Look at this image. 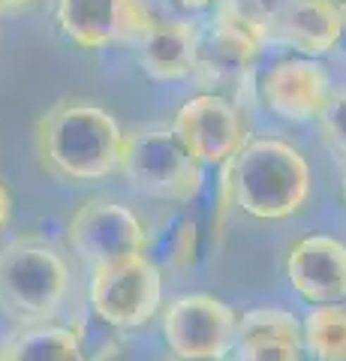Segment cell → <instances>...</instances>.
I'll list each match as a JSON object with an SVG mask.
<instances>
[{"label":"cell","instance_id":"6da1fadb","mask_svg":"<svg viewBox=\"0 0 346 361\" xmlns=\"http://www.w3.org/2000/svg\"><path fill=\"white\" fill-rule=\"evenodd\" d=\"M130 133L106 106L70 97L37 121L39 166L63 184H94L121 172Z\"/></svg>","mask_w":346,"mask_h":361},{"label":"cell","instance_id":"3957f363","mask_svg":"<svg viewBox=\"0 0 346 361\" xmlns=\"http://www.w3.org/2000/svg\"><path fill=\"white\" fill-rule=\"evenodd\" d=\"M70 289V268L51 244L18 238L0 250V313L18 325L58 316Z\"/></svg>","mask_w":346,"mask_h":361},{"label":"cell","instance_id":"44dd1931","mask_svg":"<svg viewBox=\"0 0 346 361\" xmlns=\"http://www.w3.org/2000/svg\"><path fill=\"white\" fill-rule=\"evenodd\" d=\"M25 6H30V0H0V16L9 13H21Z\"/></svg>","mask_w":346,"mask_h":361},{"label":"cell","instance_id":"2e32d148","mask_svg":"<svg viewBox=\"0 0 346 361\" xmlns=\"http://www.w3.org/2000/svg\"><path fill=\"white\" fill-rule=\"evenodd\" d=\"M6 346L9 361H85V349L79 334L66 325H27L13 334Z\"/></svg>","mask_w":346,"mask_h":361},{"label":"cell","instance_id":"603a6c76","mask_svg":"<svg viewBox=\"0 0 346 361\" xmlns=\"http://www.w3.org/2000/svg\"><path fill=\"white\" fill-rule=\"evenodd\" d=\"M0 361H9L6 358V346H0Z\"/></svg>","mask_w":346,"mask_h":361},{"label":"cell","instance_id":"9c48e42d","mask_svg":"<svg viewBox=\"0 0 346 361\" xmlns=\"http://www.w3.org/2000/svg\"><path fill=\"white\" fill-rule=\"evenodd\" d=\"M70 247L87 268L139 256L148 247L142 220L115 199H87L70 217Z\"/></svg>","mask_w":346,"mask_h":361},{"label":"cell","instance_id":"4fadbf2b","mask_svg":"<svg viewBox=\"0 0 346 361\" xmlns=\"http://www.w3.org/2000/svg\"><path fill=\"white\" fill-rule=\"evenodd\" d=\"M202 30L184 18H157L139 42V66L154 82L172 85L196 75Z\"/></svg>","mask_w":346,"mask_h":361},{"label":"cell","instance_id":"7402d4cb","mask_svg":"<svg viewBox=\"0 0 346 361\" xmlns=\"http://www.w3.org/2000/svg\"><path fill=\"white\" fill-rule=\"evenodd\" d=\"M322 4H328L331 9H338V13L346 16V0H322Z\"/></svg>","mask_w":346,"mask_h":361},{"label":"cell","instance_id":"e0dca14e","mask_svg":"<svg viewBox=\"0 0 346 361\" xmlns=\"http://www.w3.org/2000/svg\"><path fill=\"white\" fill-rule=\"evenodd\" d=\"M301 322L310 361H346V301L310 304Z\"/></svg>","mask_w":346,"mask_h":361},{"label":"cell","instance_id":"9a60e30c","mask_svg":"<svg viewBox=\"0 0 346 361\" xmlns=\"http://www.w3.org/2000/svg\"><path fill=\"white\" fill-rule=\"evenodd\" d=\"M343 13L322 0H280L271 21V39L298 49V54H326L343 37Z\"/></svg>","mask_w":346,"mask_h":361},{"label":"cell","instance_id":"d6986e66","mask_svg":"<svg viewBox=\"0 0 346 361\" xmlns=\"http://www.w3.org/2000/svg\"><path fill=\"white\" fill-rule=\"evenodd\" d=\"M9 217H13V196H9L4 180H0V232L9 226Z\"/></svg>","mask_w":346,"mask_h":361},{"label":"cell","instance_id":"30bf717a","mask_svg":"<svg viewBox=\"0 0 346 361\" xmlns=\"http://www.w3.org/2000/svg\"><path fill=\"white\" fill-rule=\"evenodd\" d=\"M259 97L271 115L283 121H316L331 106V75L310 54L274 61L259 78Z\"/></svg>","mask_w":346,"mask_h":361},{"label":"cell","instance_id":"7c38bea8","mask_svg":"<svg viewBox=\"0 0 346 361\" xmlns=\"http://www.w3.org/2000/svg\"><path fill=\"white\" fill-rule=\"evenodd\" d=\"M286 277L310 304L346 301V244L334 235H307L286 256Z\"/></svg>","mask_w":346,"mask_h":361},{"label":"cell","instance_id":"8992f818","mask_svg":"<svg viewBox=\"0 0 346 361\" xmlns=\"http://www.w3.org/2000/svg\"><path fill=\"white\" fill-rule=\"evenodd\" d=\"M163 304V274L144 253L91 271V310L111 329L148 325Z\"/></svg>","mask_w":346,"mask_h":361},{"label":"cell","instance_id":"5bb4252c","mask_svg":"<svg viewBox=\"0 0 346 361\" xmlns=\"http://www.w3.org/2000/svg\"><path fill=\"white\" fill-rule=\"evenodd\" d=\"M238 361H304V322L289 310L256 307L238 316Z\"/></svg>","mask_w":346,"mask_h":361},{"label":"cell","instance_id":"cb8c5ba5","mask_svg":"<svg viewBox=\"0 0 346 361\" xmlns=\"http://www.w3.org/2000/svg\"><path fill=\"white\" fill-rule=\"evenodd\" d=\"M343 202H346V166H343Z\"/></svg>","mask_w":346,"mask_h":361},{"label":"cell","instance_id":"ffe728a7","mask_svg":"<svg viewBox=\"0 0 346 361\" xmlns=\"http://www.w3.org/2000/svg\"><path fill=\"white\" fill-rule=\"evenodd\" d=\"M181 9H187V13H202V9H211L214 4H220V0H175Z\"/></svg>","mask_w":346,"mask_h":361},{"label":"cell","instance_id":"277c9868","mask_svg":"<svg viewBox=\"0 0 346 361\" xmlns=\"http://www.w3.org/2000/svg\"><path fill=\"white\" fill-rule=\"evenodd\" d=\"M121 175L142 196L160 202H190L202 190V163L169 130L130 133Z\"/></svg>","mask_w":346,"mask_h":361},{"label":"cell","instance_id":"52a82bcc","mask_svg":"<svg viewBox=\"0 0 346 361\" xmlns=\"http://www.w3.org/2000/svg\"><path fill=\"white\" fill-rule=\"evenodd\" d=\"M154 21L142 0H54L61 37L85 51L142 42Z\"/></svg>","mask_w":346,"mask_h":361},{"label":"cell","instance_id":"7a4b0ae2","mask_svg":"<svg viewBox=\"0 0 346 361\" xmlns=\"http://www.w3.org/2000/svg\"><path fill=\"white\" fill-rule=\"evenodd\" d=\"M226 187L232 205L253 220H286L310 199V163L292 142L247 139L226 163Z\"/></svg>","mask_w":346,"mask_h":361},{"label":"cell","instance_id":"ac0fdd59","mask_svg":"<svg viewBox=\"0 0 346 361\" xmlns=\"http://www.w3.org/2000/svg\"><path fill=\"white\" fill-rule=\"evenodd\" d=\"M319 121H322V135H326V142L340 157H346V94L334 97L331 106L326 109V115Z\"/></svg>","mask_w":346,"mask_h":361},{"label":"cell","instance_id":"5b68a950","mask_svg":"<svg viewBox=\"0 0 346 361\" xmlns=\"http://www.w3.org/2000/svg\"><path fill=\"white\" fill-rule=\"evenodd\" d=\"M160 331L178 361H223L235 349L238 316L217 295L187 292L166 304Z\"/></svg>","mask_w":346,"mask_h":361},{"label":"cell","instance_id":"8fae6325","mask_svg":"<svg viewBox=\"0 0 346 361\" xmlns=\"http://www.w3.org/2000/svg\"><path fill=\"white\" fill-rule=\"evenodd\" d=\"M265 39L250 27L238 25L235 18L217 13L214 25L202 37L199 45V66L196 78L217 94H229L247 85V78L256 66V58L262 54Z\"/></svg>","mask_w":346,"mask_h":361},{"label":"cell","instance_id":"ba28073f","mask_svg":"<svg viewBox=\"0 0 346 361\" xmlns=\"http://www.w3.org/2000/svg\"><path fill=\"white\" fill-rule=\"evenodd\" d=\"M172 133L202 166H226L247 145V121L226 94L190 97L172 118Z\"/></svg>","mask_w":346,"mask_h":361}]
</instances>
